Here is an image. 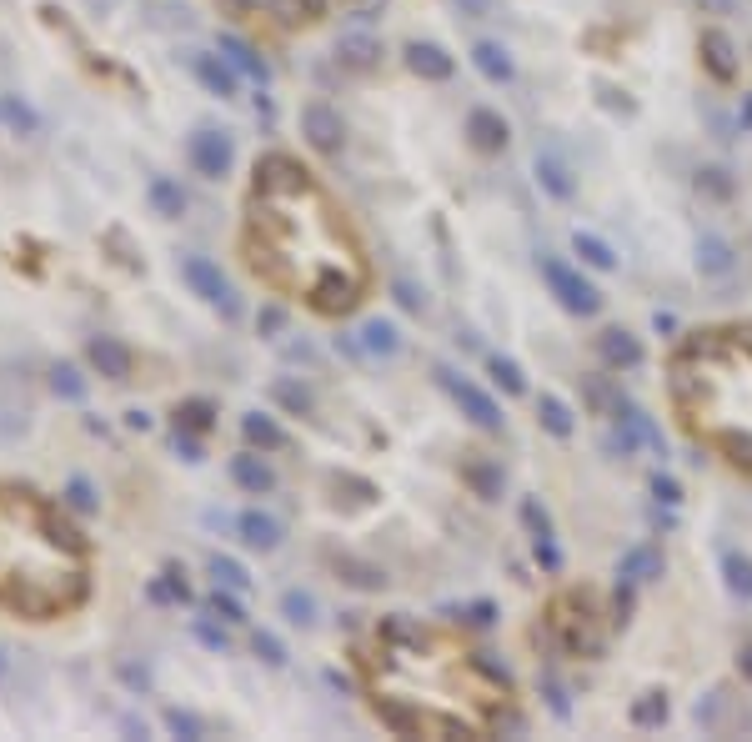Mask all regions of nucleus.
Masks as SVG:
<instances>
[{"label":"nucleus","mask_w":752,"mask_h":742,"mask_svg":"<svg viewBox=\"0 0 752 742\" xmlns=\"http://www.w3.org/2000/svg\"><path fill=\"white\" fill-rule=\"evenodd\" d=\"M0 672H6V657H0Z\"/></svg>","instance_id":"59"},{"label":"nucleus","mask_w":752,"mask_h":742,"mask_svg":"<svg viewBox=\"0 0 752 742\" xmlns=\"http://www.w3.org/2000/svg\"><path fill=\"white\" fill-rule=\"evenodd\" d=\"M171 447L181 452V462H201V442H196V432H186V427H176V437H171Z\"/></svg>","instance_id":"47"},{"label":"nucleus","mask_w":752,"mask_h":742,"mask_svg":"<svg viewBox=\"0 0 752 742\" xmlns=\"http://www.w3.org/2000/svg\"><path fill=\"white\" fill-rule=\"evenodd\" d=\"M271 402H281L291 417H306V412L316 407V402H311V387H301L296 377H276V382H271Z\"/></svg>","instance_id":"32"},{"label":"nucleus","mask_w":752,"mask_h":742,"mask_svg":"<svg viewBox=\"0 0 752 742\" xmlns=\"http://www.w3.org/2000/svg\"><path fill=\"white\" fill-rule=\"evenodd\" d=\"M457 6H462L467 16H492V6H497V0H457Z\"/></svg>","instance_id":"54"},{"label":"nucleus","mask_w":752,"mask_h":742,"mask_svg":"<svg viewBox=\"0 0 752 742\" xmlns=\"http://www.w3.org/2000/svg\"><path fill=\"white\" fill-rule=\"evenodd\" d=\"M51 392H56L61 402H86V377H81L71 361H61V366H51Z\"/></svg>","instance_id":"35"},{"label":"nucleus","mask_w":752,"mask_h":742,"mask_svg":"<svg viewBox=\"0 0 752 742\" xmlns=\"http://www.w3.org/2000/svg\"><path fill=\"white\" fill-rule=\"evenodd\" d=\"M522 522L532 527V537H552V517H547V507H542L537 497L522 502Z\"/></svg>","instance_id":"44"},{"label":"nucleus","mask_w":752,"mask_h":742,"mask_svg":"<svg viewBox=\"0 0 752 742\" xmlns=\"http://www.w3.org/2000/svg\"><path fill=\"white\" fill-rule=\"evenodd\" d=\"M186 71L221 101H236V66L221 51H186Z\"/></svg>","instance_id":"10"},{"label":"nucleus","mask_w":752,"mask_h":742,"mask_svg":"<svg viewBox=\"0 0 752 742\" xmlns=\"http://www.w3.org/2000/svg\"><path fill=\"white\" fill-rule=\"evenodd\" d=\"M161 717H166V727H171L176 737H186V742H196V737H206V722H201L196 712H186V707H166Z\"/></svg>","instance_id":"42"},{"label":"nucleus","mask_w":752,"mask_h":742,"mask_svg":"<svg viewBox=\"0 0 752 742\" xmlns=\"http://www.w3.org/2000/svg\"><path fill=\"white\" fill-rule=\"evenodd\" d=\"M206 567H211V577H216L221 587H231V592H241V587L251 582V577H246V567H241L236 557H226V552H216V557H211Z\"/></svg>","instance_id":"41"},{"label":"nucleus","mask_w":752,"mask_h":742,"mask_svg":"<svg viewBox=\"0 0 752 742\" xmlns=\"http://www.w3.org/2000/svg\"><path fill=\"white\" fill-rule=\"evenodd\" d=\"M256 326H261V331H266V336H276V331H281V326H286V316H281V306H266V311H261V316H256Z\"/></svg>","instance_id":"51"},{"label":"nucleus","mask_w":752,"mask_h":742,"mask_svg":"<svg viewBox=\"0 0 752 742\" xmlns=\"http://www.w3.org/2000/svg\"><path fill=\"white\" fill-rule=\"evenodd\" d=\"M467 622H472V627H487V622H492V602H477V607H467Z\"/></svg>","instance_id":"53"},{"label":"nucleus","mask_w":752,"mask_h":742,"mask_svg":"<svg viewBox=\"0 0 752 742\" xmlns=\"http://www.w3.org/2000/svg\"><path fill=\"white\" fill-rule=\"evenodd\" d=\"M572 251H577L582 266H592V271H612V266H617V251H612L602 236H592V231H577V236H572Z\"/></svg>","instance_id":"29"},{"label":"nucleus","mask_w":752,"mask_h":742,"mask_svg":"<svg viewBox=\"0 0 752 742\" xmlns=\"http://www.w3.org/2000/svg\"><path fill=\"white\" fill-rule=\"evenodd\" d=\"M186 156H191V166H196L206 181H221V176L231 171V161H236V146H231V136H226V131L201 126V131H191Z\"/></svg>","instance_id":"9"},{"label":"nucleus","mask_w":752,"mask_h":742,"mask_svg":"<svg viewBox=\"0 0 752 742\" xmlns=\"http://www.w3.org/2000/svg\"><path fill=\"white\" fill-rule=\"evenodd\" d=\"M231 482H236L241 492H251V497H266V492L276 487V472H271L256 452H241V457H231Z\"/></svg>","instance_id":"20"},{"label":"nucleus","mask_w":752,"mask_h":742,"mask_svg":"<svg viewBox=\"0 0 752 742\" xmlns=\"http://www.w3.org/2000/svg\"><path fill=\"white\" fill-rule=\"evenodd\" d=\"M537 417H542V427L552 432V437H572V407L562 402V397H552V392H542V402H537Z\"/></svg>","instance_id":"33"},{"label":"nucleus","mask_w":752,"mask_h":742,"mask_svg":"<svg viewBox=\"0 0 752 742\" xmlns=\"http://www.w3.org/2000/svg\"><path fill=\"white\" fill-rule=\"evenodd\" d=\"M542 281L552 286V296H557L572 316H597V306H602L597 286H592L577 266H567L562 256H547V251H542Z\"/></svg>","instance_id":"5"},{"label":"nucleus","mask_w":752,"mask_h":742,"mask_svg":"<svg viewBox=\"0 0 752 742\" xmlns=\"http://www.w3.org/2000/svg\"><path fill=\"white\" fill-rule=\"evenodd\" d=\"M206 612H211V617H221L226 627H241V622H246V607H241V602H236L221 582H216V592L206 597Z\"/></svg>","instance_id":"39"},{"label":"nucleus","mask_w":752,"mask_h":742,"mask_svg":"<svg viewBox=\"0 0 752 742\" xmlns=\"http://www.w3.org/2000/svg\"><path fill=\"white\" fill-rule=\"evenodd\" d=\"M331 0H271V11L286 21V26H316L326 16Z\"/></svg>","instance_id":"31"},{"label":"nucleus","mask_w":752,"mask_h":742,"mask_svg":"<svg viewBox=\"0 0 752 742\" xmlns=\"http://www.w3.org/2000/svg\"><path fill=\"white\" fill-rule=\"evenodd\" d=\"M251 652H256L266 667H286V647H281V637H276V632H266V627H261V632H251Z\"/></svg>","instance_id":"43"},{"label":"nucleus","mask_w":752,"mask_h":742,"mask_svg":"<svg viewBox=\"0 0 752 742\" xmlns=\"http://www.w3.org/2000/svg\"><path fill=\"white\" fill-rule=\"evenodd\" d=\"M86 361L101 371L106 382H131V371H136V356H131V346L121 336H91L86 341Z\"/></svg>","instance_id":"11"},{"label":"nucleus","mask_w":752,"mask_h":742,"mask_svg":"<svg viewBox=\"0 0 752 742\" xmlns=\"http://www.w3.org/2000/svg\"><path fill=\"white\" fill-rule=\"evenodd\" d=\"M697 56H702V66H707V76H712L717 86H732V81H737V46H732L727 31H717V26L702 31Z\"/></svg>","instance_id":"12"},{"label":"nucleus","mask_w":752,"mask_h":742,"mask_svg":"<svg viewBox=\"0 0 752 742\" xmlns=\"http://www.w3.org/2000/svg\"><path fill=\"white\" fill-rule=\"evenodd\" d=\"M707 6H712V11H727V0H707Z\"/></svg>","instance_id":"58"},{"label":"nucleus","mask_w":752,"mask_h":742,"mask_svg":"<svg viewBox=\"0 0 752 742\" xmlns=\"http://www.w3.org/2000/svg\"><path fill=\"white\" fill-rule=\"evenodd\" d=\"M597 356H602L607 371H632V366H642V341L632 331H622V326H607L597 336Z\"/></svg>","instance_id":"14"},{"label":"nucleus","mask_w":752,"mask_h":742,"mask_svg":"<svg viewBox=\"0 0 752 742\" xmlns=\"http://www.w3.org/2000/svg\"><path fill=\"white\" fill-rule=\"evenodd\" d=\"M537 181L557 201H572V191H577V181H572V171H567V161L557 151H537Z\"/></svg>","instance_id":"22"},{"label":"nucleus","mask_w":752,"mask_h":742,"mask_svg":"<svg viewBox=\"0 0 752 742\" xmlns=\"http://www.w3.org/2000/svg\"><path fill=\"white\" fill-rule=\"evenodd\" d=\"M407 66H412L422 81H452V71H457V61H452L437 41H412V46H407Z\"/></svg>","instance_id":"17"},{"label":"nucleus","mask_w":752,"mask_h":742,"mask_svg":"<svg viewBox=\"0 0 752 742\" xmlns=\"http://www.w3.org/2000/svg\"><path fill=\"white\" fill-rule=\"evenodd\" d=\"M66 507H76V512H96V492H91V482H86V477H71V487H66Z\"/></svg>","instance_id":"45"},{"label":"nucleus","mask_w":752,"mask_h":742,"mask_svg":"<svg viewBox=\"0 0 752 742\" xmlns=\"http://www.w3.org/2000/svg\"><path fill=\"white\" fill-rule=\"evenodd\" d=\"M236 532H241V542H246L251 552H276V547H281V522L266 517V512H256V507L236 517Z\"/></svg>","instance_id":"19"},{"label":"nucleus","mask_w":752,"mask_h":742,"mask_svg":"<svg viewBox=\"0 0 752 742\" xmlns=\"http://www.w3.org/2000/svg\"><path fill=\"white\" fill-rule=\"evenodd\" d=\"M366 697L402 737H492L512 722V682L462 637L392 612L361 652Z\"/></svg>","instance_id":"2"},{"label":"nucleus","mask_w":752,"mask_h":742,"mask_svg":"<svg viewBox=\"0 0 752 742\" xmlns=\"http://www.w3.org/2000/svg\"><path fill=\"white\" fill-rule=\"evenodd\" d=\"M241 251L261 286L301 296L321 316L356 311L371 286V266L346 211L286 151H266L256 161Z\"/></svg>","instance_id":"1"},{"label":"nucleus","mask_w":752,"mask_h":742,"mask_svg":"<svg viewBox=\"0 0 752 742\" xmlns=\"http://www.w3.org/2000/svg\"><path fill=\"white\" fill-rule=\"evenodd\" d=\"M532 547H537V562H542L547 572H557V567H562V552H557V542H552V537H532Z\"/></svg>","instance_id":"48"},{"label":"nucleus","mask_w":752,"mask_h":742,"mask_svg":"<svg viewBox=\"0 0 752 742\" xmlns=\"http://www.w3.org/2000/svg\"><path fill=\"white\" fill-rule=\"evenodd\" d=\"M652 326H657V331H672V326H677V316H672V311H657V316H652Z\"/></svg>","instance_id":"57"},{"label":"nucleus","mask_w":752,"mask_h":742,"mask_svg":"<svg viewBox=\"0 0 752 742\" xmlns=\"http://www.w3.org/2000/svg\"><path fill=\"white\" fill-rule=\"evenodd\" d=\"M617 577H627V582H652V577H662V552L657 547H627L622 552V562H617Z\"/></svg>","instance_id":"26"},{"label":"nucleus","mask_w":752,"mask_h":742,"mask_svg":"<svg viewBox=\"0 0 752 742\" xmlns=\"http://www.w3.org/2000/svg\"><path fill=\"white\" fill-rule=\"evenodd\" d=\"M181 281H186L201 301H211L221 316H241V301H236L231 281L221 276V266H216L211 256H181Z\"/></svg>","instance_id":"6"},{"label":"nucleus","mask_w":752,"mask_h":742,"mask_svg":"<svg viewBox=\"0 0 752 742\" xmlns=\"http://www.w3.org/2000/svg\"><path fill=\"white\" fill-rule=\"evenodd\" d=\"M732 266H737V256H732V246H727L717 231L697 236V271H702V276H727Z\"/></svg>","instance_id":"25"},{"label":"nucleus","mask_w":752,"mask_h":742,"mask_svg":"<svg viewBox=\"0 0 752 742\" xmlns=\"http://www.w3.org/2000/svg\"><path fill=\"white\" fill-rule=\"evenodd\" d=\"M261 6H271V0H221V11H231V16H251Z\"/></svg>","instance_id":"52"},{"label":"nucleus","mask_w":752,"mask_h":742,"mask_svg":"<svg viewBox=\"0 0 752 742\" xmlns=\"http://www.w3.org/2000/svg\"><path fill=\"white\" fill-rule=\"evenodd\" d=\"M462 482L472 487V497H482V502H497V497H502V487H507V472H502L492 457H482V452H467V457H462Z\"/></svg>","instance_id":"15"},{"label":"nucleus","mask_w":752,"mask_h":742,"mask_svg":"<svg viewBox=\"0 0 752 742\" xmlns=\"http://www.w3.org/2000/svg\"><path fill=\"white\" fill-rule=\"evenodd\" d=\"M652 497H657L662 507H677V502H682V487H677V477L657 472V477H652Z\"/></svg>","instance_id":"46"},{"label":"nucleus","mask_w":752,"mask_h":742,"mask_svg":"<svg viewBox=\"0 0 752 742\" xmlns=\"http://www.w3.org/2000/svg\"><path fill=\"white\" fill-rule=\"evenodd\" d=\"M6 116L16 121V131H36V116H31V106H21V101H11V106H6Z\"/></svg>","instance_id":"50"},{"label":"nucleus","mask_w":752,"mask_h":742,"mask_svg":"<svg viewBox=\"0 0 752 742\" xmlns=\"http://www.w3.org/2000/svg\"><path fill=\"white\" fill-rule=\"evenodd\" d=\"M171 417H176V427H186V432H211V427H216V402L191 397V402H181Z\"/></svg>","instance_id":"34"},{"label":"nucleus","mask_w":752,"mask_h":742,"mask_svg":"<svg viewBox=\"0 0 752 742\" xmlns=\"http://www.w3.org/2000/svg\"><path fill=\"white\" fill-rule=\"evenodd\" d=\"M221 56L236 66V76H246V81H256V86H271V66H266V56H261L256 46H246L241 36H221Z\"/></svg>","instance_id":"16"},{"label":"nucleus","mask_w":752,"mask_h":742,"mask_svg":"<svg viewBox=\"0 0 752 742\" xmlns=\"http://www.w3.org/2000/svg\"><path fill=\"white\" fill-rule=\"evenodd\" d=\"M467 136H472V146L482 151V156H497V151H507V141H512V126L492 111V106H477L472 116H467Z\"/></svg>","instance_id":"13"},{"label":"nucleus","mask_w":752,"mask_h":742,"mask_svg":"<svg viewBox=\"0 0 752 742\" xmlns=\"http://www.w3.org/2000/svg\"><path fill=\"white\" fill-rule=\"evenodd\" d=\"M361 351H366V356H397V351H402V331H397L392 321L376 316V321L361 326Z\"/></svg>","instance_id":"27"},{"label":"nucleus","mask_w":752,"mask_h":742,"mask_svg":"<svg viewBox=\"0 0 752 742\" xmlns=\"http://www.w3.org/2000/svg\"><path fill=\"white\" fill-rule=\"evenodd\" d=\"M547 637L567 652V657H602L607 647V617H602V602L592 587H567L562 597L547 602Z\"/></svg>","instance_id":"4"},{"label":"nucleus","mask_w":752,"mask_h":742,"mask_svg":"<svg viewBox=\"0 0 752 742\" xmlns=\"http://www.w3.org/2000/svg\"><path fill=\"white\" fill-rule=\"evenodd\" d=\"M241 437H246V447L261 452V457H266V452H281V447L291 442V437L281 432V422L266 417V412H246V417H241Z\"/></svg>","instance_id":"18"},{"label":"nucleus","mask_w":752,"mask_h":742,"mask_svg":"<svg viewBox=\"0 0 752 742\" xmlns=\"http://www.w3.org/2000/svg\"><path fill=\"white\" fill-rule=\"evenodd\" d=\"M487 371L497 377V387H502L507 397H522V392H527V377H522V366H517L512 356H492V361H487Z\"/></svg>","instance_id":"38"},{"label":"nucleus","mask_w":752,"mask_h":742,"mask_svg":"<svg viewBox=\"0 0 752 742\" xmlns=\"http://www.w3.org/2000/svg\"><path fill=\"white\" fill-rule=\"evenodd\" d=\"M667 397L697 447L752 477V321L682 336L667 361Z\"/></svg>","instance_id":"3"},{"label":"nucleus","mask_w":752,"mask_h":742,"mask_svg":"<svg viewBox=\"0 0 752 742\" xmlns=\"http://www.w3.org/2000/svg\"><path fill=\"white\" fill-rule=\"evenodd\" d=\"M667 712H672V707H667V697H662V692H642V697L632 702V712H627V717H632V727H662V722H667Z\"/></svg>","instance_id":"36"},{"label":"nucleus","mask_w":752,"mask_h":742,"mask_svg":"<svg viewBox=\"0 0 752 742\" xmlns=\"http://www.w3.org/2000/svg\"><path fill=\"white\" fill-rule=\"evenodd\" d=\"M722 577H727V592L732 597H742V602H752V557H742V552H722Z\"/></svg>","instance_id":"30"},{"label":"nucleus","mask_w":752,"mask_h":742,"mask_svg":"<svg viewBox=\"0 0 752 742\" xmlns=\"http://www.w3.org/2000/svg\"><path fill=\"white\" fill-rule=\"evenodd\" d=\"M437 377H442V387L452 392V402H457V407H462V412L482 427V432H502V422H507V417H502V407H497V402H492L477 382L457 377V371H447V366H437Z\"/></svg>","instance_id":"7"},{"label":"nucleus","mask_w":752,"mask_h":742,"mask_svg":"<svg viewBox=\"0 0 752 742\" xmlns=\"http://www.w3.org/2000/svg\"><path fill=\"white\" fill-rule=\"evenodd\" d=\"M397 296H402V306H407V311H422V296H417V291H412L407 281L397 286Z\"/></svg>","instance_id":"55"},{"label":"nucleus","mask_w":752,"mask_h":742,"mask_svg":"<svg viewBox=\"0 0 752 742\" xmlns=\"http://www.w3.org/2000/svg\"><path fill=\"white\" fill-rule=\"evenodd\" d=\"M281 612H286V622H296V627H316V597L301 592V587L281 592Z\"/></svg>","instance_id":"37"},{"label":"nucleus","mask_w":752,"mask_h":742,"mask_svg":"<svg viewBox=\"0 0 752 742\" xmlns=\"http://www.w3.org/2000/svg\"><path fill=\"white\" fill-rule=\"evenodd\" d=\"M191 632H196V637H201V642H206V647H211V652H226V632H221V627H211V622H206V617H201V622H196V627H191Z\"/></svg>","instance_id":"49"},{"label":"nucleus","mask_w":752,"mask_h":742,"mask_svg":"<svg viewBox=\"0 0 752 742\" xmlns=\"http://www.w3.org/2000/svg\"><path fill=\"white\" fill-rule=\"evenodd\" d=\"M472 66H477L492 86H507V81H512V56H507V46H497V41H477V46H472Z\"/></svg>","instance_id":"24"},{"label":"nucleus","mask_w":752,"mask_h":742,"mask_svg":"<svg viewBox=\"0 0 752 742\" xmlns=\"http://www.w3.org/2000/svg\"><path fill=\"white\" fill-rule=\"evenodd\" d=\"M697 191L712 196V201H732L737 186H732V176H727L722 166H702V171H697Z\"/></svg>","instance_id":"40"},{"label":"nucleus","mask_w":752,"mask_h":742,"mask_svg":"<svg viewBox=\"0 0 752 742\" xmlns=\"http://www.w3.org/2000/svg\"><path fill=\"white\" fill-rule=\"evenodd\" d=\"M737 672H742V677H747V682H752V642H747V647H742V652H737Z\"/></svg>","instance_id":"56"},{"label":"nucleus","mask_w":752,"mask_h":742,"mask_svg":"<svg viewBox=\"0 0 752 742\" xmlns=\"http://www.w3.org/2000/svg\"><path fill=\"white\" fill-rule=\"evenodd\" d=\"M336 61H341L346 71H371L376 61H382V41L351 31V36H341V41H336Z\"/></svg>","instance_id":"21"},{"label":"nucleus","mask_w":752,"mask_h":742,"mask_svg":"<svg viewBox=\"0 0 752 742\" xmlns=\"http://www.w3.org/2000/svg\"><path fill=\"white\" fill-rule=\"evenodd\" d=\"M146 201H151V211H156L161 221H181V216H186V191H181L171 176H151Z\"/></svg>","instance_id":"23"},{"label":"nucleus","mask_w":752,"mask_h":742,"mask_svg":"<svg viewBox=\"0 0 752 742\" xmlns=\"http://www.w3.org/2000/svg\"><path fill=\"white\" fill-rule=\"evenodd\" d=\"M146 597H151L156 607H176V602H191V587H186V572H176V567H166L161 577H151V582H146Z\"/></svg>","instance_id":"28"},{"label":"nucleus","mask_w":752,"mask_h":742,"mask_svg":"<svg viewBox=\"0 0 752 742\" xmlns=\"http://www.w3.org/2000/svg\"><path fill=\"white\" fill-rule=\"evenodd\" d=\"M301 136H306L311 151L341 156V146H346V121H341V111H331L326 101H306V111H301Z\"/></svg>","instance_id":"8"}]
</instances>
